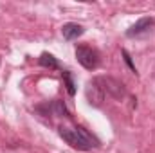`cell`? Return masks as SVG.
Wrapping results in <instances>:
<instances>
[{
  "instance_id": "obj_1",
  "label": "cell",
  "mask_w": 155,
  "mask_h": 153,
  "mask_svg": "<svg viewBox=\"0 0 155 153\" xmlns=\"http://www.w3.org/2000/svg\"><path fill=\"white\" fill-rule=\"evenodd\" d=\"M60 137L72 148L88 151L94 148H99V139H96L92 133H88L81 126H71V124H61L60 126Z\"/></svg>"
},
{
  "instance_id": "obj_2",
  "label": "cell",
  "mask_w": 155,
  "mask_h": 153,
  "mask_svg": "<svg viewBox=\"0 0 155 153\" xmlns=\"http://www.w3.org/2000/svg\"><path fill=\"white\" fill-rule=\"evenodd\" d=\"M105 96H110L114 99H124L126 97V88L121 81H117L116 77H110V76H96L92 79Z\"/></svg>"
},
{
  "instance_id": "obj_3",
  "label": "cell",
  "mask_w": 155,
  "mask_h": 153,
  "mask_svg": "<svg viewBox=\"0 0 155 153\" xmlns=\"http://www.w3.org/2000/svg\"><path fill=\"white\" fill-rule=\"evenodd\" d=\"M76 60L78 63L88 70H94L99 67V52L88 45H78L76 47Z\"/></svg>"
},
{
  "instance_id": "obj_4",
  "label": "cell",
  "mask_w": 155,
  "mask_h": 153,
  "mask_svg": "<svg viewBox=\"0 0 155 153\" xmlns=\"http://www.w3.org/2000/svg\"><path fill=\"white\" fill-rule=\"evenodd\" d=\"M152 27H153V18H148V16H144V18H141V20H137L128 31H126V36L128 38H137V36H144V34H148L150 31H152Z\"/></svg>"
},
{
  "instance_id": "obj_5",
  "label": "cell",
  "mask_w": 155,
  "mask_h": 153,
  "mask_svg": "<svg viewBox=\"0 0 155 153\" xmlns=\"http://www.w3.org/2000/svg\"><path fill=\"white\" fill-rule=\"evenodd\" d=\"M85 94H87V101H88V105H92V106H101V103L105 101V94L101 92V88H99L92 79L87 83V90H85Z\"/></svg>"
},
{
  "instance_id": "obj_6",
  "label": "cell",
  "mask_w": 155,
  "mask_h": 153,
  "mask_svg": "<svg viewBox=\"0 0 155 153\" xmlns=\"http://www.w3.org/2000/svg\"><path fill=\"white\" fill-rule=\"evenodd\" d=\"M83 33H85V27L79 25V24H72V22H69V24H65V25L61 27V34H63V38L69 40V41L79 38Z\"/></svg>"
},
{
  "instance_id": "obj_7",
  "label": "cell",
  "mask_w": 155,
  "mask_h": 153,
  "mask_svg": "<svg viewBox=\"0 0 155 153\" xmlns=\"http://www.w3.org/2000/svg\"><path fill=\"white\" fill-rule=\"evenodd\" d=\"M40 65L41 67H45V69H58V60L52 56V54H49V52H43L41 56H40Z\"/></svg>"
},
{
  "instance_id": "obj_8",
  "label": "cell",
  "mask_w": 155,
  "mask_h": 153,
  "mask_svg": "<svg viewBox=\"0 0 155 153\" xmlns=\"http://www.w3.org/2000/svg\"><path fill=\"white\" fill-rule=\"evenodd\" d=\"M61 76H63V81H65V86H67L69 96H74V94H76V85H74L72 74H71L69 70H63V72H61Z\"/></svg>"
},
{
  "instance_id": "obj_9",
  "label": "cell",
  "mask_w": 155,
  "mask_h": 153,
  "mask_svg": "<svg viewBox=\"0 0 155 153\" xmlns=\"http://www.w3.org/2000/svg\"><path fill=\"white\" fill-rule=\"evenodd\" d=\"M123 56H124V61L128 63V67L132 69V72H137V70H135V67H134V63H132V58H130V54H128L126 50H123Z\"/></svg>"
}]
</instances>
